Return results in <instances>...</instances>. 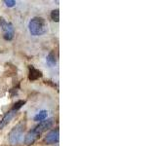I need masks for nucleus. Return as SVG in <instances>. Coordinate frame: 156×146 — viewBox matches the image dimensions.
<instances>
[{"mask_svg": "<svg viewBox=\"0 0 156 146\" xmlns=\"http://www.w3.org/2000/svg\"><path fill=\"white\" fill-rule=\"evenodd\" d=\"M28 29L32 36H42L48 31V23L42 17H33L28 23Z\"/></svg>", "mask_w": 156, "mask_h": 146, "instance_id": "obj_1", "label": "nucleus"}, {"mask_svg": "<svg viewBox=\"0 0 156 146\" xmlns=\"http://www.w3.org/2000/svg\"><path fill=\"white\" fill-rule=\"evenodd\" d=\"M24 126L23 124H19L16 127H14L13 130L9 134V141L12 145L19 144L22 141L23 134Z\"/></svg>", "mask_w": 156, "mask_h": 146, "instance_id": "obj_2", "label": "nucleus"}, {"mask_svg": "<svg viewBox=\"0 0 156 146\" xmlns=\"http://www.w3.org/2000/svg\"><path fill=\"white\" fill-rule=\"evenodd\" d=\"M1 24H2L3 31H4V39L5 40H12L14 37V34H15L13 26L11 23H5V22H2Z\"/></svg>", "mask_w": 156, "mask_h": 146, "instance_id": "obj_3", "label": "nucleus"}, {"mask_svg": "<svg viewBox=\"0 0 156 146\" xmlns=\"http://www.w3.org/2000/svg\"><path fill=\"white\" fill-rule=\"evenodd\" d=\"M53 124H54V120L53 119L44 120V121L40 122V123H39V125L36 126L35 128H34V130H35V131H37L39 134H41L43 131H45V130H49L50 128H52Z\"/></svg>", "mask_w": 156, "mask_h": 146, "instance_id": "obj_4", "label": "nucleus"}, {"mask_svg": "<svg viewBox=\"0 0 156 146\" xmlns=\"http://www.w3.org/2000/svg\"><path fill=\"white\" fill-rule=\"evenodd\" d=\"M58 139H60V130H58V129L51 130L50 133H48L45 137V141L48 144L57 143Z\"/></svg>", "mask_w": 156, "mask_h": 146, "instance_id": "obj_5", "label": "nucleus"}, {"mask_svg": "<svg viewBox=\"0 0 156 146\" xmlns=\"http://www.w3.org/2000/svg\"><path fill=\"white\" fill-rule=\"evenodd\" d=\"M39 134L37 131H35V130H31L30 131H28L27 134L26 135V138H24V142L27 145H30L32 143L35 142V140L39 137Z\"/></svg>", "mask_w": 156, "mask_h": 146, "instance_id": "obj_6", "label": "nucleus"}, {"mask_svg": "<svg viewBox=\"0 0 156 146\" xmlns=\"http://www.w3.org/2000/svg\"><path fill=\"white\" fill-rule=\"evenodd\" d=\"M41 76H42L41 71H39L38 69H35L34 67L30 66V68H29V80H31V81L37 80L38 78H40Z\"/></svg>", "mask_w": 156, "mask_h": 146, "instance_id": "obj_7", "label": "nucleus"}, {"mask_svg": "<svg viewBox=\"0 0 156 146\" xmlns=\"http://www.w3.org/2000/svg\"><path fill=\"white\" fill-rule=\"evenodd\" d=\"M14 115H15V110H11V111L9 112V113H7L6 115H5L3 120L0 122V130H1L2 128H4V127L9 123L10 120H11L14 117Z\"/></svg>", "mask_w": 156, "mask_h": 146, "instance_id": "obj_8", "label": "nucleus"}, {"mask_svg": "<svg viewBox=\"0 0 156 146\" xmlns=\"http://www.w3.org/2000/svg\"><path fill=\"white\" fill-rule=\"evenodd\" d=\"M47 116H48L47 110H41L40 112H38V113L35 114V116L33 117V120L35 122H42L44 120H46Z\"/></svg>", "mask_w": 156, "mask_h": 146, "instance_id": "obj_9", "label": "nucleus"}, {"mask_svg": "<svg viewBox=\"0 0 156 146\" xmlns=\"http://www.w3.org/2000/svg\"><path fill=\"white\" fill-rule=\"evenodd\" d=\"M46 62H47V64L49 66H55L56 65V63H57V60H56V56H55V54H54V52H51L49 55L47 56L46 57Z\"/></svg>", "mask_w": 156, "mask_h": 146, "instance_id": "obj_10", "label": "nucleus"}, {"mask_svg": "<svg viewBox=\"0 0 156 146\" xmlns=\"http://www.w3.org/2000/svg\"><path fill=\"white\" fill-rule=\"evenodd\" d=\"M51 19L56 23H58V21H60V12H58V9L53 10V11L51 12Z\"/></svg>", "mask_w": 156, "mask_h": 146, "instance_id": "obj_11", "label": "nucleus"}, {"mask_svg": "<svg viewBox=\"0 0 156 146\" xmlns=\"http://www.w3.org/2000/svg\"><path fill=\"white\" fill-rule=\"evenodd\" d=\"M4 3L7 7H14L16 5V1L15 0H5Z\"/></svg>", "mask_w": 156, "mask_h": 146, "instance_id": "obj_12", "label": "nucleus"}, {"mask_svg": "<svg viewBox=\"0 0 156 146\" xmlns=\"http://www.w3.org/2000/svg\"><path fill=\"white\" fill-rule=\"evenodd\" d=\"M24 104V101L23 100H20V101H18V102H16V104H15V106H14V108H13V110H18L19 108H21V107L23 106Z\"/></svg>", "mask_w": 156, "mask_h": 146, "instance_id": "obj_13", "label": "nucleus"}]
</instances>
